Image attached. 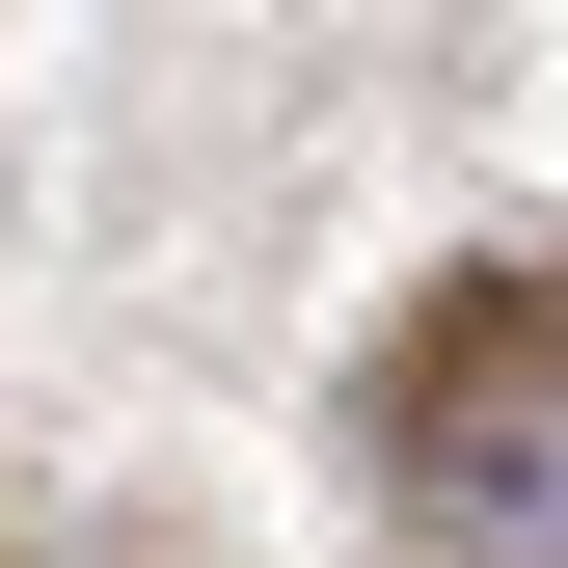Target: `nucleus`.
<instances>
[{"label":"nucleus","instance_id":"nucleus-1","mask_svg":"<svg viewBox=\"0 0 568 568\" xmlns=\"http://www.w3.org/2000/svg\"><path fill=\"white\" fill-rule=\"evenodd\" d=\"M379 515L434 568H568V244L460 271L379 352Z\"/></svg>","mask_w":568,"mask_h":568}]
</instances>
